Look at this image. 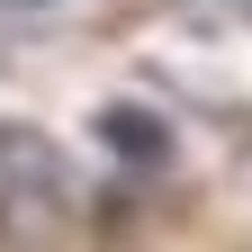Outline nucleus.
<instances>
[{
    "label": "nucleus",
    "mask_w": 252,
    "mask_h": 252,
    "mask_svg": "<svg viewBox=\"0 0 252 252\" xmlns=\"http://www.w3.org/2000/svg\"><path fill=\"white\" fill-rule=\"evenodd\" d=\"M72 216V171L63 144L36 126H0V234L9 243H54Z\"/></svg>",
    "instance_id": "1"
},
{
    "label": "nucleus",
    "mask_w": 252,
    "mask_h": 252,
    "mask_svg": "<svg viewBox=\"0 0 252 252\" xmlns=\"http://www.w3.org/2000/svg\"><path fill=\"white\" fill-rule=\"evenodd\" d=\"M99 135L126 153V162H162V126H153L144 108H108V117H99Z\"/></svg>",
    "instance_id": "2"
}]
</instances>
